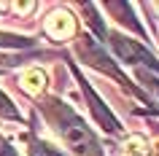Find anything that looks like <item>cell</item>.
I'll use <instances>...</instances> for the list:
<instances>
[{"label":"cell","mask_w":159,"mask_h":156,"mask_svg":"<svg viewBox=\"0 0 159 156\" xmlns=\"http://www.w3.org/2000/svg\"><path fill=\"white\" fill-rule=\"evenodd\" d=\"M124 148H127V156H148V145L143 137H129Z\"/></svg>","instance_id":"8"},{"label":"cell","mask_w":159,"mask_h":156,"mask_svg":"<svg viewBox=\"0 0 159 156\" xmlns=\"http://www.w3.org/2000/svg\"><path fill=\"white\" fill-rule=\"evenodd\" d=\"M54 116H57L59 135L65 137V143L73 148V151L86 154V156H100V148H97V143H94L92 132L81 124V118H78L73 110H67V108L62 105V108H54Z\"/></svg>","instance_id":"1"},{"label":"cell","mask_w":159,"mask_h":156,"mask_svg":"<svg viewBox=\"0 0 159 156\" xmlns=\"http://www.w3.org/2000/svg\"><path fill=\"white\" fill-rule=\"evenodd\" d=\"M33 156H35V154H33Z\"/></svg>","instance_id":"13"},{"label":"cell","mask_w":159,"mask_h":156,"mask_svg":"<svg viewBox=\"0 0 159 156\" xmlns=\"http://www.w3.org/2000/svg\"><path fill=\"white\" fill-rule=\"evenodd\" d=\"M0 116H6V118H19V110L14 108V102H11L3 91H0Z\"/></svg>","instance_id":"9"},{"label":"cell","mask_w":159,"mask_h":156,"mask_svg":"<svg viewBox=\"0 0 159 156\" xmlns=\"http://www.w3.org/2000/svg\"><path fill=\"white\" fill-rule=\"evenodd\" d=\"M14 8H16L19 14H27V11H33V8H35V3H16Z\"/></svg>","instance_id":"12"},{"label":"cell","mask_w":159,"mask_h":156,"mask_svg":"<svg viewBox=\"0 0 159 156\" xmlns=\"http://www.w3.org/2000/svg\"><path fill=\"white\" fill-rule=\"evenodd\" d=\"M111 46H113V51L119 54V59H121V62H127V65H140V62H146L148 67H157V65H154L157 59L151 57V54L143 49L140 43L129 41V38H124V35L113 33V35H111Z\"/></svg>","instance_id":"2"},{"label":"cell","mask_w":159,"mask_h":156,"mask_svg":"<svg viewBox=\"0 0 159 156\" xmlns=\"http://www.w3.org/2000/svg\"><path fill=\"white\" fill-rule=\"evenodd\" d=\"M81 91L86 94V100H89V108H92L94 118L102 124V129H108V132H119V121L113 118V113H111L108 108L102 105V100L97 97L92 89H89V83H86V81H81Z\"/></svg>","instance_id":"5"},{"label":"cell","mask_w":159,"mask_h":156,"mask_svg":"<svg viewBox=\"0 0 159 156\" xmlns=\"http://www.w3.org/2000/svg\"><path fill=\"white\" fill-rule=\"evenodd\" d=\"M0 156H19V154H16V148H11L8 143L0 140Z\"/></svg>","instance_id":"11"},{"label":"cell","mask_w":159,"mask_h":156,"mask_svg":"<svg viewBox=\"0 0 159 156\" xmlns=\"http://www.w3.org/2000/svg\"><path fill=\"white\" fill-rule=\"evenodd\" d=\"M43 83H46V75H43L38 67H33V70H27V73L22 75V86H25V91H30V94H41Z\"/></svg>","instance_id":"6"},{"label":"cell","mask_w":159,"mask_h":156,"mask_svg":"<svg viewBox=\"0 0 159 156\" xmlns=\"http://www.w3.org/2000/svg\"><path fill=\"white\" fill-rule=\"evenodd\" d=\"M138 78L159 97V67H140V70H138Z\"/></svg>","instance_id":"7"},{"label":"cell","mask_w":159,"mask_h":156,"mask_svg":"<svg viewBox=\"0 0 159 156\" xmlns=\"http://www.w3.org/2000/svg\"><path fill=\"white\" fill-rule=\"evenodd\" d=\"M46 33L54 38V41H67L75 35V22L67 11H51L49 19H46Z\"/></svg>","instance_id":"4"},{"label":"cell","mask_w":159,"mask_h":156,"mask_svg":"<svg viewBox=\"0 0 159 156\" xmlns=\"http://www.w3.org/2000/svg\"><path fill=\"white\" fill-rule=\"evenodd\" d=\"M0 46H27V41H25V38H16V35L0 33Z\"/></svg>","instance_id":"10"},{"label":"cell","mask_w":159,"mask_h":156,"mask_svg":"<svg viewBox=\"0 0 159 156\" xmlns=\"http://www.w3.org/2000/svg\"><path fill=\"white\" fill-rule=\"evenodd\" d=\"M78 49V54L84 57V62H89V65H94L97 70H105L108 75H113V78H119L121 81V75L116 73V67L111 65V59H108V54H105V49H102V43H97V41H92V38H84V41L75 46Z\"/></svg>","instance_id":"3"}]
</instances>
